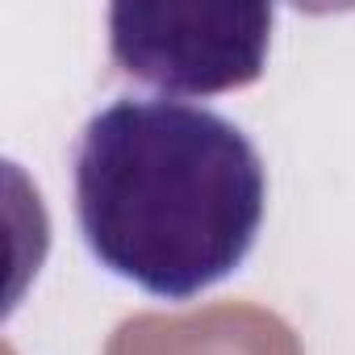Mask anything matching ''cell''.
Returning a JSON list of instances; mask_svg holds the SVG:
<instances>
[{
	"mask_svg": "<svg viewBox=\"0 0 355 355\" xmlns=\"http://www.w3.org/2000/svg\"><path fill=\"white\" fill-rule=\"evenodd\" d=\"M272 21V5L117 0L109 5V55L163 96H218L263 76Z\"/></svg>",
	"mask_w": 355,
	"mask_h": 355,
	"instance_id": "obj_2",
	"label": "cell"
},
{
	"mask_svg": "<svg viewBox=\"0 0 355 355\" xmlns=\"http://www.w3.org/2000/svg\"><path fill=\"white\" fill-rule=\"evenodd\" d=\"M71 180L92 259L159 301H193L239 272L268 209L255 142L175 96H121L92 113Z\"/></svg>",
	"mask_w": 355,
	"mask_h": 355,
	"instance_id": "obj_1",
	"label": "cell"
}]
</instances>
